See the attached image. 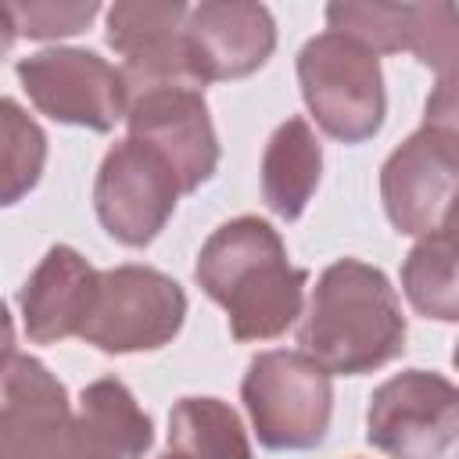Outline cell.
<instances>
[{"instance_id": "obj_18", "label": "cell", "mask_w": 459, "mask_h": 459, "mask_svg": "<svg viewBox=\"0 0 459 459\" xmlns=\"http://www.w3.org/2000/svg\"><path fill=\"white\" fill-rule=\"evenodd\" d=\"M79 420L111 445L122 459H143L154 445V423L136 405L133 391L118 377H100L82 387L79 394Z\"/></svg>"}, {"instance_id": "obj_22", "label": "cell", "mask_w": 459, "mask_h": 459, "mask_svg": "<svg viewBox=\"0 0 459 459\" xmlns=\"http://www.w3.org/2000/svg\"><path fill=\"white\" fill-rule=\"evenodd\" d=\"M100 14V4L93 0H29V4H4L0 18L7 22V43L14 36L29 39H57V36H75L82 32L93 18ZM4 43V47H7Z\"/></svg>"}, {"instance_id": "obj_12", "label": "cell", "mask_w": 459, "mask_h": 459, "mask_svg": "<svg viewBox=\"0 0 459 459\" xmlns=\"http://www.w3.org/2000/svg\"><path fill=\"white\" fill-rule=\"evenodd\" d=\"M126 129L172 165L183 194L201 190L219 169V136L204 90L197 86H158L136 93L126 111Z\"/></svg>"}, {"instance_id": "obj_15", "label": "cell", "mask_w": 459, "mask_h": 459, "mask_svg": "<svg viewBox=\"0 0 459 459\" xmlns=\"http://www.w3.org/2000/svg\"><path fill=\"white\" fill-rule=\"evenodd\" d=\"M323 176V147L316 129L308 126V118L290 115L287 122H280L262 151V201L265 208L283 219L294 222L305 215L316 186Z\"/></svg>"}, {"instance_id": "obj_5", "label": "cell", "mask_w": 459, "mask_h": 459, "mask_svg": "<svg viewBox=\"0 0 459 459\" xmlns=\"http://www.w3.org/2000/svg\"><path fill=\"white\" fill-rule=\"evenodd\" d=\"M298 86L316 126L337 143H366L387 115L380 54L341 36L319 32L298 50Z\"/></svg>"}, {"instance_id": "obj_2", "label": "cell", "mask_w": 459, "mask_h": 459, "mask_svg": "<svg viewBox=\"0 0 459 459\" xmlns=\"http://www.w3.org/2000/svg\"><path fill=\"white\" fill-rule=\"evenodd\" d=\"M298 344L330 377H362L405 351L402 301L384 269L362 258L330 262L308 298Z\"/></svg>"}, {"instance_id": "obj_3", "label": "cell", "mask_w": 459, "mask_h": 459, "mask_svg": "<svg viewBox=\"0 0 459 459\" xmlns=\"http://www.w3.org/2000/svg\"><path fill=\"white\" fill-rule=\"evenodd\" d=\"M0 459H122L72 409L65 384L32 355L7 344Z\"/></svg>"}, {"instance_id": "obj_25", "label": "cell", "mask_w": 459, "mask_h": 459, "mask_svg": "<svg viewBox=\"0 0 459 459\" xmlns=\"http://www.w3.org/2000/svg\"><path fill=\"white\" fill-rule=\"evenodd\" d=\"M158 459H183V455H179V452H172V448H169V452H165V455H158Z\"/></svg>"}, {"instance_id": "obj_23", "label": "cell", "mask_w": 459, "mask_h": 459, "mask_svg": "<svg viewBox=\"0 0 459 459\" xmlns=\"http://www.w3.org/2000/svg\"><path fill=\"white\" fill-rule=\"evenodd\" d=\"M423 126L459 143V72L441 75L423 104Z\"/></svg>"}, {"instance_id": "obj_7", "label": "cell", "mask_w": 459, "mask_h": 459, "mask_svg": "<svg viewBox=\"0 0 459 459\" xmlns=\"http://www.w3.org/2000/svg\"><path fill=\"white\" fill-rule=\"evenodd\" d=\"M22 90L39 115L93 133H111L126 122L129 90L122 68L82 47H47L14 65Z\"/></svg>"}, {"instance_id": "obj_19", "label": "cell", "mask_w": 459, "mask_h": 459, "mask_svg": "<svg viewBox=\"0 0 459 459\" xmlns=\"http://www.w3.org/2000/svg\"><path fill=\"white\" fill-rule=\"evenodd\" d=\"M0 126H4V165H0V197L4 204H18L43 176L47 165V133L22 111L14 97L0 100Z\"/></svg>"}, {"instance_id": "obj_17", "label": "cell", "mask_w": 459, "mask_h": 459, "mask_svg": "<svg viewBox=\"0 0 459 459\" xmlns=\"http://www.w3.org/2000/svg\"><path fill=\"white\" fill-rule=\"evenodd\" d=\"M169 448L183 459H255L237 409L212 394H190L172 405Z\"/></svg>"}, {"instance_id": "obj_6", "label": "cell", "mask_w": 459, "mask_h": 459, "mask_svg": "<svg viewBox=\"0 0 459 459\" xmlns=\"http://www.w3.org/2000/svg\"><path fill=\"white\" fill-rule=\"evenodd\" d=\"M186 319L183 287L151 265L100 269L97 298L82 341L104 355H136L165 348Z\"/></svg>"}, {"instance_id": "obj_24", "label": "cell", "mask_w": 459, "mask_h": 459, "mask_svg": "<svg viewBox=\"0 0 459 459\" xmlns=\"http://www.w3.org/2000/svg\"><path fill=\"white\" fill-rule=\"evenodd\" d=\"M452 362H455V369H459V341H455V348H452ZM455 459H459V452H455Z\"/></svg>"}, {"instance_id": "obj_20", "label": "cell", "mask_w": 459, "mask_h": 459, "mask_svg": "<svg viewBox=\"0 0 459 459\" xmlns=\"http://www.w3.org/2000/svg\"><path fill=\"white\" fill-rule=\"evenodd\" d=\"M405 22H409V4L337 0L326 7V29L369 47L373 54H402L405 50Z\"/></svg>"}, {"instance_id": "obj_13", "label": "cell", "mask_w": 459, "mask_h": 459, "mask_svg": "<svg viewBox=\"0 0 459 459\" xmlns=\"http://www.w3.org/2000/svg\"><path fill=\"white\" fill-rule=\"evenodd\" d=\"M186 54L201 86L247 79L276 50V22L265 4L204 0L190 7L183 25Z\"/></svg>"}, {"instance_id": "obj_21", "label": "cell", "mask_w": 459, "mask_h": 459, "mask_svg": "<svg viewBox=\"0 0 459 459\" xmlns=\"http://www.w3.org/2000/svg\"><path fill=\"white\" fill-rule=\"evenodd\" d=\"M405 50L423 68L437 72V79L459 72V7L441 0L409 4Z\"/></svg>"}, {"instance_id": "obj_11", "label": "cell", "mask_w": 459, "mask_h": 459, "mask_svg": "<svg viewBox=\"0 0 459 459\" xmlns=\"http://www.w3.org/2000/svg\"><path fill=\"white\" fill-rule=\"evenodd\" d=\"M190 7L179 0H122L108 7V47L122 54L129 100L158 86H197L183 25Z\"/></svg>"}, {"instance_id": "obj_4", "label": "cell", "mask_w": 459, "mask_h": 459, "mask_svg": "<svg viewBox=\"0 0 459 459\" xmlns=\"http://www.w3.org/2000/svg\"><path fill=\"white\" fill-rule=\"evenodd\" d=\"M240 402L258 445L269 452H308L326 441L333 416L330 373L301 348L258 351L240 380Z\"/></svg>"}, {"instance_id": "obj_16", "label": "cell", "mask_w": 459, "mask_h": 459, "mask_svg": "<svg viewBox=\"0 0 459 459\" xmlns=\"http://www.w3.org/2000/svg\"><path fill=\"white\" fill-rule=\"evenodd\" d=\"M402 290L423 319L459 323V233L420 237L402 262Z\"/></svg>"}, {"instance_id": "obj_10", "label": "cell", "mask_w": 459, "mask_h": 459, "mask_svg": "<svg viewBox=\"0 0 459 459\" xmlns=\"http://www.w3.org/2000/svg\"><path fill=\"white\" fill-rule=\"evenodd\" d=\"M387 222L405 237L437 233L459 201V143L420 126L380 165Z\"/></svg>"}, {"instance_id": "obj_8", "label": "cell", "mask_w": 459, "mask_h": 459, "mask_svg": "<svg viewBox=\"0 0 459 459\" xmlns=\"http://www.w3.org/2000/svg\"><path fill=\"white\" fill-rule=\"evenodd\" d=\"M366 441L387 459H441L459 441V387L434 369L387 377L369 394Z\"/></svg>"}, {"instance_id": "obj_14", "label": "cell", "mask_w": 459, "mask_h": 459, "mask_svg": "<svg viewBox=\"0 0 459 459\" xmlns=\"http://www.w3.org/2000/svg\"><path fill=\"white\" fill-rule=\"evenodd\" d=\"M97 283L100 269H93L75 247L54 244L18 290L25 337L32 344H57L65 337H79L90 319Z\"/></svg>"}, {"instance_id": "obj_1", "label": "cell", "mask_w": 459, "mask_h": 459, "mask_svg": "<svg viewBox=\"0 0 459 459\" xmlns=\"http://www.w3.org/2000/svg\"><path fill=\"white\" fill-rule=\"evenodd\" d=\"M197 287L222 305L233 341H273L305 312L308 269L290 265L283 237L258 215L222 222L197 251Z\"/></svg>"}, {"instance_id": "obj_9", "label": "cell", "mask_w": 459, "mask_h": 459, "mask_svg": "<svg viewBox=\"0 0 459 459\" xmlns=\"http://www.w3.org/2000/svg\"><path fill=\"white\" fill-rule=\"evenodd\" d=\"M183 186L172 165L147 143L118 140L93 179V212L122 247H147L176 212Z\"/></svg>"}]
</instances>
